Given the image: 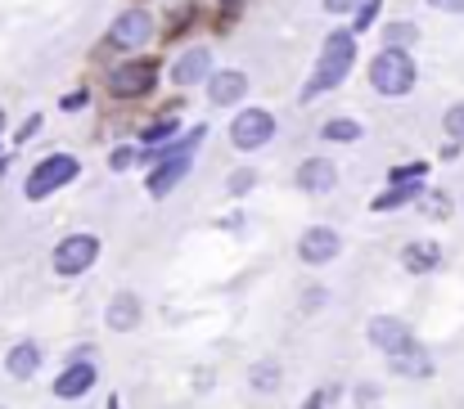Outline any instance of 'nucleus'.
Wrapping results in <instances>:
<instances>
[{"mask_svg": "<svg viewBox=\"0 0 464 409\" xmlns=\"http://www.w3.org/2000/svg\"><path fill=\"white\" fill-rule=\"evenodd\" d=\"M271 136H276V118H271L266 109H248V113H239V118L230 122L235 148H262Z\"/></svg>", "mask_w": 464, "mask_h": 409, "instance_id": "7", "label": "nucleus"}, {"mask_svg": "<svg viewBox=\"0 0 464 409\" xmlns=\"http://www.w3.org/2000/svg\"><path fill=\"white\" fill-rule=\"evenodd\" d=\"M5 369H9L14 378H32V374L41 369V347H36V342H18V347L5 356Z\"/></svg>", "mask_w": 464, "mask_h": 409, "instance_id": "17", "label": "nucleus"}, {"mask_svg": "<svg viewBox=\"0 0 464 409\" xmlns=\"http://www.w3.org/2000/svg\"><path fill=\"white\" fill-rule=\"evenodd\" d=\"M433 9H447V14H464V0H429Z\"/></svg>", "mask_w": 464, "mask_h": 409, "instance_id": "29", "label": "nucleus"}, {"mask_svg": "<svg viewBox=\"0 0 464 409\" xmlns=\"http://www.w3.org/2000/svg\"><path fill=\"white\" fill-rule=\"evenodd\" d=\"M388 360H392V369H397V374H406V378H429V374H433V360H429V351H420L415 342H411L406 351L388 356Z\"/></svg>", "mask_w": 464, "mask_h": 409, "instance_id": "18", "label": "nucleus"}, {"mask_svg": "<svg viewBox=\"0 0 464 409\" xmlns=\"http://www.w3.org/2000/svg\"><path fill=\"white\" fill-rule=\"evenodd\" d=\"M253 185H257V171H235L230 176V194H248Z\"/></svg>", "mask_w": 464, "mask_h": 409, "instance_id": "26", "label": "nucleus"}, {"mask_svg": "<svg viewBox=\"0 0 464 409\" xmlns=\"http://www.w3.org/2000/svg\"><path fill=\"white\" fill-rule=\"evenodd\" d=\"M352 63H356V32H329V41H324V50H320V63H315V72H311L303 100H315V95L334 90V86L352 72Z\"/></svg>", "mask_w": 464, "mask_h": 409, "instance_id": "1", "label": "nucleus"}, {"mask_svg": "<svg viewBox=\"0 0 464 409\" xmlns=\"http://www.w3.org/2000/svg\"><path fill=\"white\" fill-rule=\"evenodd\" d=\"M150 32H154V18H150L145 9H127V14H118V18H113L109 41H113L118 50H140V45L150 41Z\"/></svg>", "mask_w": 464, "mask_h": 409, "instance_id": "8", "label": "nucleus"}, {"mask_svg": "<svg viewBox=\"0 0 464 409\" xmlns=\"http://www.w3.org/2000/svg\"><path fill=\"white\" fill-rule=\"evenodd\" d=\"M77 157H68V153H54V157H41V166L27 176V198L32 203H41V198H50L54 189H63L68 180H77Z\"/></svg>", "mask_w": 464, "mask_h": 409, "instance_id": "3", "label": "nucleus"}, {"mask_svg": "<svg viewBox=\"0 0 464 409\" xmlns=\"http://www.w3.org/2000/svg\"><path fill=\"white\" fill-rule=\"evenodd\" d=\"M95 257H100V239H95V234H68V239L54 248V271L82 274L95 266Z\"/></svg>", "mask_w": 464, "mask_h": 409, "instance_id": "6", "label": "nucleus"}, {"mask_svg": "<svg viewBox=\"0 0 464 409\" xmlns=\"http://www.w3.org/2000/svg\"><path fill=\"white\" fill-rule=\"evenodd\" d=\"M0 131H5V109H0Z\"/></svg>", "mask_w": 464, "mask_h": 409, "instance_id": "34", "label": "nucleus"}, {"mask_svg": "<svg viewBox=\"0 0 464 409\" xmlns=\"http://www.w3.org/2000/svg\"><path fill=\"white\" fill-rule=\"evenodd\" d=\"M63 109H86V90H77V95H68V100H63Z\"/></svg>", "mask_w": 464, "mask_h": 409, "instance_id": "31", "label": "nucleus"}, {"mask_svg": "<svg viewBox=\"0 0 464 409\" xmlns=\"http://www.w3.org/2000/svg\"><path fill=\"white\" fill-rule=\"evenodd\" d=\"M424 212H429V216H447V198H429Z\"/></svg>", "mask_w": 464, "mask_h": 409, "instance_id": "30", "label": "nucleus"}, {"mask_svg": "<svg viewBox=\"0 0 464 409\" xmlns=\"http://www.w3.org/2000/svg\"><path fill=\"white\" fill-rule=\"evenodd\" d=\"M370 342H374L383 356H397V351H406L415 338H411V324H401V319H392V315H379V319H370Z\"/></svg>", "mask_w": 464, "mask_h": 409, "instance_id": "10", "label": "nucleus"}, {"mask_svg": "<svg viewBox=\"0 0 464 409\" xmlns=\"http://www.w3.org/2000/svg\"><path fill=\"white\" fill-rule=\"evenodd\" d=\"M338 252H343V239H338V230H329V225H311L307 234H303V243H298V257H303L307 266H329Z\"/></svg>", "mask_w": 464, "mask_h": 409, "instance_id": "9", "label": "nucleus"}, {"mask_svg": "<svg viewBox=\"0 0 464 409\" xmlns=\"http://www.w3.org/2000/svg\"><path fill=\"white\" fill-rule=\"evenodd\" d=\"M338 185V166L329 162V157H311L298 166V189L303 194H329Z\"/></svg>", "mask_w": 464, "mask_h": 409, "instance_id": "12", "label": "nucleus"}, {"mask_svg": "<svg viewBox=\"0 0 464 409\" xmlns=\"http://www.w3.org/2000/svg\"><path fill=\"white\" fill-rule=\"evenodd\" d=\"M208 72H212V50H185V54L176 59V68H171L176 86H194V81H203Z\"/></svg>", "mask_w": 464, "mask_h": 409, "instance_id": "14", "label": "nucleus"}, {"mask_svg": "<svg viewBox=\"0 0 464 409\" xmlns=\"http://www.w3.org/2000/svg\"><path fill=\"white\" fill-rule=\"evenodd\" d=\"M131 157H136L131 148H113V157H109V166H113V171H127V166H131Z\"/></svg>", "mask_w": 464, "mask_h": 409, "instance_id": "27", "label": "nucleus"}, {"mask_svg": "<svg viewBox=\"0 0 464 409\" xmlns=\"http://www.w3.org/2000/svg\"><path fill=\"white\" fill-rule=\"evenodd\" d=\"M438 262H442V248H438V243H406V248H401V266L411 274L438 271Z\"/></svg>", "mask_w": 464, "mask_h": 409, "instance_id": "15", "label": "nucleus"}, {"mask_svg": "<svg viewBox=\"0 0 464 409\" xmlns=\"http://www.w3.org/2000/svg\"><path fill=\"white\" fill-rule=\"evenodd\" d=\"M253 387L276 392L280 387V365H253Z\"/></svg>", "mask_w": 464, "mask_h": 409, "instance_id": "22", "label": "nucleus"}, {"mask_svg": "<svg viewBox=\"0 0 464 409\" xmlns=\"http://www.w3.org/2000/svg\"><path fill=\"white\" fill-rule=\"evenodd\" d=\"M320 301H324V292H320V288H311V292H307V310H315Z\"/></svg>", "mask_w": 464, "mask_h": 409, "instance_id": "33", "label": "nucleus"}, {"mask_svg": "<svg viewBox=\"0 0 464 409\" xmlns=\"http://www.w3.org/2000/svg\"><path fill=\"white\" fill-rule=\"evenodd\" d=\"M167 136H176V122H171V118H162V122H154V127H145V139H150V144H158V139H167Z\"/></svg>", "mask_w": 464, "mask_h": 409, "instance_id": "25", "label": "nucleus"}, {"mask_svg": "<svg viewBox=\"0 0 464 409\" xmlns=\"http://www.w3.org/2000/svg\"><path fill=\"white\" fill-rule=\"evenodd\" d=\"M374 14H379V0H365V5L356 9V23H352V32H365V27L374 23Z\"/></svg>", "mask_w": 464, "mask_h": 409, "instance_id": "24", "label": "nucleus"}, {"mask_svg": "<svg viewBox=\"0 0 464 409\" xmlns=\"http://www.w3.org/2000/svg\"><path fill=\"white\" fill-rule=\"evenodd\" d=\"M244 95H248V77L235 72V68H226V72H217V77L208 81V100H212V104H239Z\"/></svg>", "mask_w": 464, "mask_h": 409, "instance_id": "13", "label": "nucleus"}, {"mask_svg": "<svg viewBox=\"0 0 464 409\" xmlns=\"http://www.w3.org/2000/svg\"><path fill=\"white\" fill-rule=\"evenodd\" d=\"M420 194V185L411 180V185H397V189H388L383 198H374V212H388V207H401V203H411Z\"/></svg>", "mask_w": 464, "mask_h": 409, "instance_id": "20", "label": "nucleus"}, {"mask_svg": "<svg viewBox=\"0 0 464 409\" xmlns=\"http://www.w3.org/2000/svg\"><path fill=\"white\" fill-rule=\"evenodd\" d=\"M303 409H324V392H311L307 405H303Z\"/></svg>", "mask_w": 464, "mask_h": 409, "instance_id": "32", "label": "nucleus"}, {"mask_svg": "<svg viewBox=\"0 0 464 409\" xmlns=\"http://www.w3.org/2000/svg\"><path fill=\"white\" fill-rule=\"evenodd\" d=\"M104 319H109V328H113V333L136 328V319H140V297H136V292H122V297L109 306V315H104Z\"/></svg>", "mask_w": 464, "mask_h": 409, "instance_id": "16", "label": "nucleus"}, {"mask_svg": "<svg viewBox=\"0 0 464 409\" xmlns=\"http://www.w3.org/2000/svg\"><path fill=\"white\" fill-rule=\"evenodd\" d=\"M194 144H198V131L185 139V144H176V148H162V153H154V171H150V194L154 198H162L176 180H185L189 176V153H194Z\"/></svg>", "mask_w": 464, "mask_h": 409, "instance_id": "4", "label": "nucleus"}, {"mask_svg": "<svg viewBox=\"0 0 464 409\" xmlns=\"http://www.w3.org/2000/svg\"><path fill=\"white\" fill-rule=\"evenodd\" d=\"M154 81H158L154 59H131V63H118V68L109 72V90H113L118 100H136V95L154 90Z\"/></svg>", "mask_w": 464, "mask_h": 409, "instance_id": "5", "label": "nucleus"}, {"mask_svg": "<svg viewBox=\"0 0 464 409\" xmlns=\"http://www.w3.org/2000/svg\"><path fill=\"white\" fill-rule=\"evenodd\" d=\"M365 0H324V9L329 14H352V9H361Z\"/></svg>", "mask_w": 464, "mask_h": 409, "instance_id": "28", "label": "nucleus"}, {"mask_svg": "<svg viewBox=\"0 0 464 409\" xmlns=\"http://www.w3.org/2000/svg\"><path fill=\"white\" fill-rule=\"evenodd\" d=\"M370 86L379 95H388V100L411 95L415 90V59L406 50H397V45H383L374 54V63H370Z\"/></svg>", "mask_w": 464, "mask_h": 409, "instance_id": "2", "label": "nucleus"}, {"mask_svg": "<svg viewBox=\"0 0 464 409\" xmlns=\"http://www.w3.org/2000/svg\"><path fill=\"white\" fill-rule=\"evenodd\" d=\"M442 122H447V136H451L456 144H460V139H464V104H451Z\"/></svg>", "mask_w": 464, "mask_h": 409, "instance_id": "23", "label": "nucleus"}, {"mask_svg": "<svg viewBox=\"0 0 464 409\" xmlns=\"http://www.w3.org/2000/svg\"><path fill=\"white\" fill-rule=\"evenodd\" d=\"M320 136L334 139V144H352V139H361V122H352V118H334V122L320 127Z\"/></svg>", "mask_w": 464, "mask_h": 409, "instance_id": "19", "label": "nucleus"}, {"mask_svg": "<svg viewBox=\"0 0 464 409\" xmlns=\"http://www.w3.org/2000/svg\"><path fill=\"white\" fill-rule=\"evenodd\" d=\"M91 387H95V365H91V360H77V365H68V369L54 378V396H59V401H82Z\"/></svg>", "mask_w": 464, "mask_h": 409, "instance_id": "11", "label": "nucleus"}, {"mask_svg": "<svg viewBox=\"0 0 464 409\" xmlns=\"http://www.w3.org/2000/svg\"><path fill=\"white\" fill-rule=\"evenodd\" d=\"M415 36H420V32H415V23H392V27L383 32V45H397V50H406Z\"/></svg>", "mask_w": 464, "mask_h": 409, "instance_id": "21", "label": "nucleus"}]
</instances>
